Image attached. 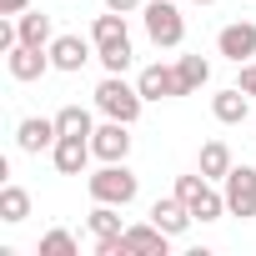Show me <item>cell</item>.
I'll list each match as a JSON object with an SVG mask.
<instances>
[{
	"instance_id": "e0dca14e",
	"label": "cell",
	"mask_w": 256,
	"mask_h": 256,
	"mask_svg": "<svg viewBox=\"0 0 256 256\" xmlns=\"http://www.w3.org/2000/svg\"><path fill=\"white\" fill-rule=\"evenodd\" d=\"M16 30H20V46H40V50H50V40H56V26H50L46 10H26V16H16Z\"/></svg>"
},
{
	"instance_id": "52a82bcc",
	"label": "cell",
	"mask_w": 256,
	"mask_h": 256,
	"mask_svg": "<svg viewBox=\"0 0 256 256\" xmlns=\"http://www.w3.org/2000/svg\"><path fill=\"white\" fill-rule=\"evenodd\" d=\"M216 56H226V60H236V66L256 60V20H231V26H221V30H216Z\"/></svg>"
},
{
	"instance_id": "7402d4cb",
	"label": "cell",
	"mask_w": 256,
	"mask_h": 256,
	"mask_svg": "<svg viewBox=\"0 0 256 256\" xmlns=\"http://www.w3.org/2000/svg\"><path fill=\"white\" fill-rule=\"evenodd\" d=\"M40 256H76V236H70L66 226L46 231V236H40Z\"/></svg>"
},
{
	"instance_id": "9a60e30c",
	"label": "cell",
	"mask_w": 256,
	"mask_h": 256,
	"mask_svg": "<svg viewBox=\"0 0 256 256\" xmlns=\"http://www.w3.org/2000/svg\"><path fill=\"white\" fill-rule=\"evenodd\" d=\"M151 221H156V226H161L166 236H181V231H186V226H191L196 216H191V211H186V201H181V196L171 191V196L151 201Z\"/></svg>"
},
{
	"instance_id": "5bb4252c",
	"label": "cell",
	"mask_w": 256,
	"mask_h": 256,
	"mask_svg": "<svg viewBox=\"0 0 256 256\" xmlns=\"http://www.w3.org/2000/svg\"><path fill=\"white\" fill-rule=\"evenodd\" d=\"M90 46H96V40H80V36H56V40H50V66H56V70H66V76H76V70L96 56Z\"/></svg>"
},
{
	"instance_id": "9c48e42d",
	"label": "cell",
	"mask_w": 256,
	"mask_h": 256,
	"mask_svg": "<svg viewBox=\"0 0 256 256\" xmlns=\"http://www.w3.org/2000/svg\"><path fill=\"white\" fill-rule=\"evenodd\" d=\"M50 161H56V171H60V176H86V166L96 161L90 136H60V141L50 146Z\"/></svg>"
},
{
	"instance_id": "ffe728a7",
	"label": "cell",
	"mask_w": 256,
	"mask_h": 256,
	"mask_svg": "<svg viewBox=\"0 0 256 256\" xmlns=\"http://www.w3.org/2000/svg\"><path fill=\"white\" fill-rule=\"evenodd\" d=\"M176 76H181V90L196 96V90L211 80V60H206V56H181V60H176Z\"/></svg>"
},
{
	"instance_id": "ba28073f",
	"label": "cell",
	"mask_w": 256,
	"mask_h": 256,
	"mask_svg": "<svg viewBox=\"0 0 256 256\" xmlns=\"http://www.w3.org/2000/svg\"><path fill=\"white\" fill-rule=\"evenodd\" d=\"M90 151H96V161H126V156H131V126H126V120L96 126V131H90Z\"/></svg>"
},
{
	"instance_id": "6da1fadb",
	"label": "cell",
	"mask_w": 256,
	"mask_h": 256,
	"mask_svg": "<svg viewBox=\"0 0 256 256\" xmlns=\"http://www.w3.org/2000/svg\"><path fill=\"white\" fill-rule=\"evenodd\" d=\"M90 40H96V60L106 66V76H126V70H131L136 50H131V30H126V16H120V10L96 16Z\"/></svg>"
},
{
	"instance_id": "277c9868",
	"label": "cell",
	"mask_w": 256,
	"mask_h": 256,
	"mask_svg": "<svg viewBox=\"0 0 256 256\" xmlns=\"http://www.w3.org/2000/svg\"><path fill=\"white\" fill-rule=\"evenodd\" d=\"M141 20H146V36H151L156 50H176L186 40V16L176 10V0H146Z\"/></svg>"
},
{
	"instance_id": "2e32d148",
	"label": "cell",
	"mask_w": 256,
	"mask_h": 256,
	"mask_svg": "<svg viewBox=\"0 0 256 256\" xmlns=\"http://www.w3.org/2000/svg\"><path fill=\"white\" fill-rule=\"evenodd\" d=\"M246 110H251V96H246L241 86H226V90H216V96H211V116H216L221 126H241V120H246Z\"/></svg>"
},
{
	"instance_id": "d4e9b609",
	"label": "cell",
	"mask_w": 256,
	"mask_h": 256,
	"mask_svg": "<svg viewBox=\"0 0 256 256\" xmlns=\"http://www.w3.org/2000/svg\"><path fill=\"white\" fill-rule=\"evenodd\" d=\"M30 0H0V16H26Z\"/></svg>"
},
{
	"instance_id": "603a6c76",
	"label": "cell",
	"mask_w": 256,
	"mask_h": 256,
	"mask_svg": "<svg viewBox=\"0 0 256 256\" xmlns=\"http://www.w3.org/2000/svg\"><path fill=\"white\" fill-rule=\"evenodd\" d=\"M236 86H241V90H246V96L256 100V60H246V66H241V76H236Z\"/></svg>"
},
{
	"instance_id": "7c38bea8",
	"label": "cell",
	"mask_w": 256,
	"mask_h": 256,
	"mask_svg": "<svg viewBox=\"0 0 256 256\" xmlns=\"http://www.w3.org/2000/svg\"><path fill=\"white\" fill-rule=\"evenodd\" d=\"M6 70H10V80H40V76L56 70V66H50V50H40V46H16V50H6Z\"/></svg>"
},
{
	"instance_id": "3957f363",
	"label": "cell",
	"mask_w": 256,
	"mask_h": 256,
	"mask_svg": "<svg viewBox=\"0 0 256 256\" xmlns=\"http://www.w3.org/2000/svg\"><path fill=\"white\" fill-rule=\"evenodd\" d=\"M96 110H100L106 120H126V126H136L141 110H146V96H141V86H131L126 76H106V80L96 86Z\"/></svg>"
},
{
	"instance_id": "5b68a950",
	"label": "cell",
	"mask_w": 256,
	"mask_h": 256,
	"mask_svg": "<svg viewBox=\"0 0 256 256\" xmlns=\"http://www.w3.org/2000/svg\"><path fill=\"white\" fill-rule=\"evenodd\" d=\"M176 196L186 201V211H191L196 221H221V216H226V191H216L201 171L176 176Z\"/></svg>"
},
{
	"instance_id": "4fadbf2b",
	"label": "cell",
	"mask_w": 256,
	"mask_h": 256,
	"mask_svg": "<svg viewBox=\"0 0 256 256\" xmlns=\"http://www.w3.org/2000/svg\"><path fill=\"white\" fill-rule=\"evenodd\" d=\"M176 236H166L156 221H136V226H126V246H131V256H166Z\"/></svg>"
},
{
	"instance_id": "cb8c5ba5",
	"label": "cell",
	"mask_w": 256,
	"mask_h": 256,
	"mask_svg": "<svg viewBox=\"0 0 256 256\" xmlns=\"http://www.w3.org/2000/svg\"><path fill=\"white\" fill-rule=\"evenodd\" d=\"M146 0H106V10H120V16H136Z\"/></svg>"
},
{
	"instance_id": "8992f818",
	"label": "cell",
	"mask_w": 256,
	"mask_h": 256,
	"mask_svg": "<svg viewBox=\"0 0 256 256\" xmlns=\"http://www.w3.org/2000/svg\"><path fill=\"white\" fill-rule=\"evenodd\" d=\"M221 191H226V216H241V221L256 216V166H246V161L231 166Z\"/></svg>"
},
{
	"instance_id": "44dd1931",
	"label": "cell",
	"mask_w": 256,
	"mask_h": 256,
	"mask_svg": "<svg viewBox=\"0 0 256 256\" xmlns=\"http://www.w3.org/2000/svg\"><path fill=\"white\" fill-rule=\"evenodd\" d=\"M56 126H60V136H90L96 131V120H90L86 106H60L56 110Z\"/></svg>"
},
{
	"instance_id": "ac0fdd59",
	"label": "cell",
	"mask_w": 256,
	"mask_h": 256,
	"mask_svg": "<svg viewBox=\"0 0 256 256\" xmlns=\"http://www.w3.org/2000/svg\"><path fill=\"white\" fill-rule=\"evenodd\" d=\"M236 166V156H231V146L226 141H206L201 146V161H196V171L206 176V181H226V171Z\"/></svg>"
},
{
	"instance_id": "d6986e66",
	"label": "cell",
	"mask_w": 256,
	"mask_h": 256,
	"mask_svg": "<svg viewBox=\"0 0 256 256\" xmlns=\"http://www.w3.org/2000/svg\"><path fill=\"white\" fill-rule=\"evenodd\" d=\"M26 216H30V191L26 186H0V221L20 226Z\"/></svg>"
},
{
	"instance_id": "7a4b0ae2",
	"label": "cell",
	"mask_w": 256,
	"mask_h": 256,
	"mask_svg": "<svg viewBox=\"0 0 256 256\" xmlns=\"http://www.w3.org/2000/svg\"><path fill=\"white\" fill-rule=\"evenodd\" d=\"M86 191H90V201H106V206H131L141 196V176L126 161H100V171L86 176Z\"/></svg>"
},
{
	"instance_id": "484cf974",
	"label": "cell",
	"mask_w": 256,
	"mask_h": 256,
	"mask_svg": "<svg viewBox=\"0 0 256 256\" xmlns=\"http://www.w3.org/2000/svg\"><path fill=\"white\" fill-rule=\"evenodd\" d=\"M191 6H216V0H191Z\"/></svg>"
},
{
	"instance_id": "8fae6325",
	"label": "cell",
	"mask_w": 256,
	"mask_h": 256,
	"mask_svg": "<svg viewBox=\"0 0 256 256\" xmlns=\"http://www.w3.org/2000/svg\"><path fill=\"white\" fill-rule=\"evenodd\" d=\"M136 86H141V96H146V100H176V96H186V90H181L176 66H161V60H151V66L136 76Z\"/></svg>"
},
{
	"instance_id": "30bf717a",
	"label": "cell",
	"mask_w": 256,
	"mask_h": 256,
	"mask_svg": "<svg viewBox=\"0 0 256 256\" xmlns=\"http://www.w3.org/2000/svg\"><path fill=\"white\" fill-rule=\"evenodd\" d=\"M60 141V126H56V116L46 120V116H26L20 126H16V146L26 151V156H40V151H50Z\"/></svg>"
}]
</instances>
